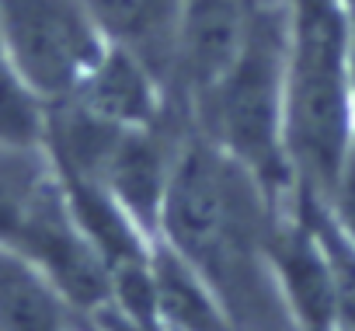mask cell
Masks as SVG:
<instances>
[{
  "instance_id": "cell-1",
  "label": "cell",
  "mask_w": 355,
  "mask_h": 331,
  "mask_svg": "<svg viewBox=\"0 0 355 331\" xmlns=\"http://www.w3.org/2000/svg\"><path fill=\"white\" fill-rule=\"evenodd\" d=\"M279 210L251 171L189 129L160 241L209 286L234 331H300L268 255Z\"/></svg>"
},
{
  "instance_id": "cell-2",
  "label": "cell",
  "mask_w": 355,
  "mask_h": 331,
  "mask_svg": "<svg viewBox=\"0 0 355 331\" xmlns=\"http://www.w3.org/2000/svg\"><path fill=\"white\" fill-rule=\"evenodd\" d=\"M352 39L341 0H286V160L296 189L317 199L355 146Z\"/></svg>"
},
{
  "instance_id": "cell-3",
  "label": "cell",
  "mask_w": 355,
  "mask_h": 331,
  "mask_svg": "<svg viewBox=\"0 0 355 331\" xmlns=\"http://www.w3.org/2000/svg\"><path fill=\"white\" fill-rule=\"evenodd\" d=\"M192 133L251 171L275 206L300 192L286 160V0L258 11L251 39L230 74L185 108Z\"/></svg>"
},
{
  "instance_id": "cell-4",
  "label": "cell",
  "mask_w": 355,
  "mask_h": 331,
  "mask_svg": "<svg viewBox=\"0 0 355 331\" xmlns=\"http://www.w3.org/2000/svg\"><path fill=\"white\" fill-rule=\"evenodd\" d=\"M0 39L46 105L67 98L108 49L84 0H0Z\"/></svg>"
},
{
  "instance_id": "cell-5",
  "label": "cell",
  "mask_w": 355,
  "mask_h": 331,
  "mask_svg": "<svg viewBox=\"0 0 355 331\" xmlns=\"http://www.w3.org/2000/svg\"><path fill=\"white\" fill-rule=\"evenodd\" d=\"M60 101L73 105L108 129H143L178 108L167 80L143 56L112 42L101 60L80 77V84Z\"/></svg>"
},
{
  "instance_id": "cell-6",
  "label": "cell",
  "mask_w": 355,
  "mask_h": 331,
  "mask_svg": "<svg viewBox=\"0 0 355 331\" xmlns=\"http://www.w3.org/2000/svg\"><path fill=\"white\" fill-rule=\"evenodd\" d=\"M112 46L143 56L167 80V53L182 0H84Z\"/></svg>"
},
{
  "instance_id": "cell-7",
  "label": "cell",
  "mask_w": 355,
  "mask_h": 331,
  "mask_svg": "<svg viewBox=\"0 0 355 331\" xmlns=\"http://www.w3.org/2000/svg\"><path fill=\"white\" fill-rule=\"evenodd\" d=\"M46 143V101L21 77L0 39V150H42Z\"/></svg>"
},
{
  "instance_id": "cell-8",
  "label": "cell",
  "mask_w": 355,
  "mask_h": 331,
  "mask_svg": "<svg viewBox=\"0 0 355 331\" xmlns=\"http://www.w3.org/2000/svg\"><path fill=\"white\" fill-rule=\"evenodd\" d=\"M352 101H355V39H352Z\"/></svg>"
},
{
  "instance_id": "cell-9",
  "label": "cell",
  "mask_w": 355,
  "mask_h": 331,
  "mask_svg": "<svg viewBox=\"0 0 355 331\" xmlns=\"http://www.w3.org/2000/svg\"><path fill=\"white\" fill-rule=\"evenodd\" d=\"M67 331H98V328H91V324H73V328H67Z\"/></svg>"
}]
</instances>
